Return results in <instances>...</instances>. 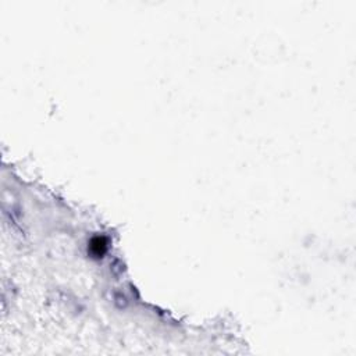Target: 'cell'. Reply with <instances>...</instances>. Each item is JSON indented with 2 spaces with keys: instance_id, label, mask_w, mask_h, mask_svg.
Listing matches in <instances>:
<instances>
[{
  "instance_id": "6da1fadb",
  "label": "cell",
  "mask_w": 356,
  "mask_h": 356,
  "mask_svg": "<svg viewBox=\"0 0 356 356\" xmlns=\"http://www.w3.org/2000/svg\"><path fill=\"white\" fill-rule=\"evenodd\" d=\"M107 250V239L105 237H95L89 244V252L94 257H102Z\"/></svg>"
}]
</instances>
